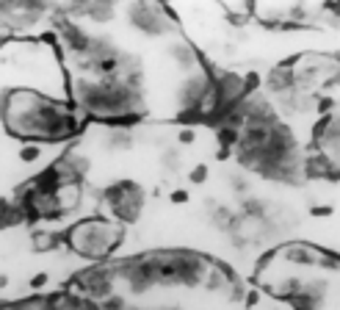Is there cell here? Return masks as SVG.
I'll return each mask as SVG.
<instances>
[{
	"label": "cell",
	"mask_w": 340,
	"mask_h": 310,
	"mask_svg": "<svg viewBox=\"0 0 340 310\" xmlns=\"http://www.w3.org/2000/svg\"><path fill=\"white\" fill-rule=\"evenodd\" d=\"M3 119L9 133L28 141H58L77 130L75 108L31 89H19L6 97Z\"/></svg>",
	"instance_id": "cell-1"
},
{
	"label": "cell",
	"mask_w": 340,
	"mask_h": 310,
	"mask_svg": "<svg viewBox=\"0 0 340 310\" xmlns=\"http://www.w3.org/2000/svg\"><path fill=\"white\" fill-rule=\"evenodd\" d=\"M122 230L111 219H86L69 230V244L83 258H105L119 244Z\"/></svg>",
	"instance_id": "cell-2"
}]
</instances>
